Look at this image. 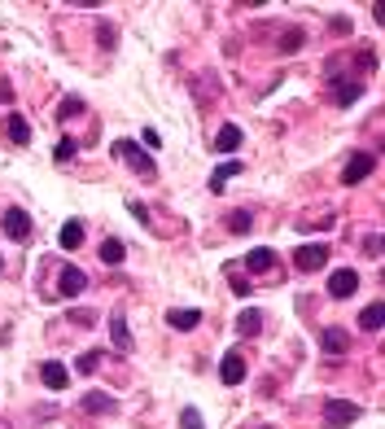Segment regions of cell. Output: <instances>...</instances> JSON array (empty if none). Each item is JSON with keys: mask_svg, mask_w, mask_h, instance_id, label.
<instances>
[{"mask_svg": "<svg viewBox=\"0 0 385 429\" xmlns=\"http://www.w3.org/2000/svg\"><path fill=\"white\" fill-rule=\"evenodd\" d=\"M228 276H232V289H237V293H249V285H245L241 272H228Z\"/></svg>", "mask_w": 385, "mask_h": 429, "instance_id": "obj_30", "label": "cell"}, {"mask_svg": "<svg viewBox=\"0 0 385 429\" xmlns=\"http://www.w3.org/2000/svg\"><path fill=\"white\" fill-rule=\"evenodd\" d=\"M298 44H303V31H298V27H293V31H284V36H280V48H284V53H293Z\"/></svg>", "mask_w": 385, "mask_h": 429, "instance_id": "obj_27", "label": "cell"}, {"mask_svg": "<svg viewBox=\"0 0 385 429\" xmlns=\"http://www.w3.org/2000/svg\"><path fill=\"white\" fill-rule=\"evenodd\" d=\"M320 346H324L328 355H346L350 333H346V328H324V333H320Z\"/></svg>", "mask_w": 385, "mask_h": 429, "instance_id": "obj_11", "label": "cell"}, {"mask_svg": "<svg viewBox=\"0 0 385 429\" xmlns=\"http://www.w3.org/2000/svg\"><path fill=\"white\" fill-rule=\"evenodd\" d=\"M180 425H184V429H206V425H202V412H197V407H184V412H180Z\"/></svg>", "mask_w": 385, "mask_h": 429, "instance_id": "obj_25", "label": "cell"}, {"mask_svg": "<svg viewBox=\"0 0 385 429\" xmlns=\"http://www.w3.org/2000/svg\"><path fill=\"white\" fill-rule=\"evenodd\" d=\"M9 140L13 145H27L31 140V123L22 119V114H9Z\"/></svg>", "mask_w": 385, "mask_h": 429, "instance_id": "obj_19", "label": "cell"}, {"mask_svg": "<svg viewBox=\"0 0 385 429\" xmlns=\"http://www.w3.org/2000/svg\"><path fill=\"white\" fill-rule=\"evenodd\" d=\"M359 328H368V333H377V328H381V307L377 303L359 311Z\"/></svg>", "mask_w": 385, "mask_h": 429, "instance_id": "obj_22", "label": "cell"}, {"mask_svg": "<svg viewBox=\"0 0 385 429\" xmlns=\"http://www.w3.org/2000/svg\"><path fill=\"white\" fill-rule=\"evenodd\" d=\"M101 359H106L101 351H88V355L75 359V368H79V372H96V368H101Z\"/></svg>", "mask_w": 385, "mask_h": 429, "instance_id": "obj_24", "label": "cell"}, {"mask_svg": "<svg viewBox=\"0 0 385 429\" xmlns=\"http://www.w3.org/2000/svg\"><path fill=\"white\" fill-rule=\"evenodd\" d=\"M57 241H61V250H79L83 245V224H66L57 233Z\"/></svg>", "mask_w": 385, "mask_h": 429, "instance_id": "obj_20", "label": "cell"}, {"mask_svg": "<svg viewBox=\"0 0 385 429\" xmlns=\"http://www.w3.org/2000/svg\"><path fill=\"white\" fill-rule=\"evenodd\" d=\"M355 416H359V407L350 403V399H324V425H328V429L355 425Z\"/></svg>", "mask_w": 385, "mask_h": 429, "instance_id": "obj_2", "label": "cell"}, {"mask_svg": "<svg viewBox=\"0 0 385 429\" xmlns=\"http://www.w3.org/2000/svg\"><path fill=\"white\" fill-rule=\"evenodd\" d=\"M123 254H127V245H123L119 237H106V241H101V263H106V268H119Z\"/></svg>", "mask_w": 385, "mask_h": 429, "instance_id": "obj_15", "label": "cell"}, {"mask_svg": "<svg viewBox=\"0 0 385 429\" xmlns=\"http://www.w3.org/2000/svg\"><path fill=\"white\" fill-rule=\"evenodd\" d=\"M110 337L119 351H131V333H127V320H123V307H114V316H110Z\"/></svg>", "mask_w": 385, "mask_h": 429, "instance_id": "obj_10", "label": "cell"}, {"mask_svg": "<svg viewBox=\"0 0 385 429\" xmlns=\"http://www.w3.org/2000/svg\"><path fill=\"white\" fill-rule=\"evenodd\" d=\"M245 167H241V162H224V167H215V175H210V189L215 193H224V184H228V180H237Z\"/></svg>", "mask_w": 385, "mask_h": 429, "instance_id": "obj_17", "label": "cell"}, {"mask_svg": "<svg viewBox=\"0 0 385 429\" xmlns=\"http://www.w3.org/2000/svg\"><path fill=\"white\" fill-rule=\"evenodd\" d=\"M83 289H88V276H83L75 263H66L61 276H57V293H53V298H75V293H83Z\"/></svg>", "mask_w": 385, "mask_h": 429, "instance_id": "obj_3", "label": "cell"}, {"mask_svg": "<svg viewBox=\"0 0 385 429\" xmlns=\"http://www.w3.org/2000/svg\"><path fill=\"white\" fill-rule=\"evenodd\" d=\"M0 228H5L13 241H27V237H31V214H27L22 206H9L5 219H0Z\"/></svg>", "mask_w": 385, "mask_h": 429, "instance_id": "obj_5", "label": "cell"}, {"mask_svg": "<svg viewBox=\"0 0 385 429\" xmlns=\"http://www.w3.org/2000/svg\"><path fill=\"white\" fill-rule=\"evenodd\" d=\"M324 263H328V245H324V241H320V245H303V250L293 254V268H298V272H320Z\"/></svg>", "mask_w": 385, "mask_h": 429, "instance_id": "obj_4", "label": "cell"}, {"mask_svg": "<svg viewBox=\"0 0 385 429\" xmlns=\"http://www.w3.org/2000/svg\"><path fill=\"white\" fill-rule=\"evenodd\" d=\"M237 145H241V127L237 123H224L219 136H215V154H232Z\"/></svg>", "mask_w": 385, "mask_h": 429, "instance_id": "obj_12", "label": "cell"}, {"mask_svg": "<svg viewBox=\"0 0 385 429\" xmlns=\"http://www.w3.org/2000/svg\"><path fill=\"white\" fill-rule=\"evenodd\" d=\"M40 377H44L48 390H66V386H71V372H66V364H57V359H48V364L40 368Z\"/></svg>", "mask_w": 385, "mask_h": 429, "instance_id": "obj_9", "label": "cell"}, {"mask_svg": "<svg viewBox=\"0 0 385 429\" xmlns=\"http://www.w3.org/2000/svg\"><path fill=\"white\" fill-rule=\"evenodd\" d=\"M333 84H337V106H355L359 92H363L359 79H333Z\"/></svg>", "mask_w": 385, "mask_h": 429, "instance_id": "obj_16", "label": "cell"}, {"mask_svg": "<svg viewBox=\"0 0 385 429\" xmlns=\"http://www.w3.org/2000/svg\"><path fill=\"white\" fill-rule=\"evenodd\" d=\"M237 328H241L245 337H254L259 328H263V316H259V311H241V320H237Z\"/></svg>", "mask_w": 385, "mask_h": 429, "instance_id": "obj_21", "label": "cell"}, {"mask_svg": "<svg viewBox=\"0 0 385 429\" xmlns=\"http://www.w3.org/2000/svg\"><path fill=\"white\" fill-rule=\"evenodd\" d=\"M228 228H232V233H249L254 219H249V210H232V214H228Z\"/></svg>", "mask_w": 385, "mask_h": 429, "instance_id": "obj_23", "label": "cell"}, {"mask_svg": "<svg viewBox=\"0 0 385 429\" xmlns=\"http://www.w3.org/2000/svg\"><path fill=\"white\" fill-rule=\"evenodd\" d=\"M372 167H377L372 154H355V158L346 162V171H342V184H359L363 175H372Z\"/></svg>", "mask_w": 385, "mask_h": 429, "instance_id": "obj_7", "label": "cell"}, {"mask_svg": "<svg viewBox=\"0 0 385 429\" xmlns=\"http://www.w3.org/2000/svg\"><path fill=\"white\" fill-rule=\"evenodd\" d=\"M166 324H171V328H180V333H184V328H197V324H202V311H171V316H166Z\"/></svg>", "mask_w": 385, "mask_h": 429, "instance_id": "obj_18", "label": "cell"}, {"mask_svg": "<svg viewBox=\"0 0 385 429\" xmlns=\"http://www.w3.org/2000/svg\"><path fill=\"white\" fill-rule=\"evenodd\" d=\"M75 114H83V101H79V96H66V101H61V123L75 119Z\"/></svg>", "mask_w": 385, "mask_h": 429, "instance_id": "obj_26", "label": "cell"}, {"mask_svg": "<svg viewBox=\"0 0 385 429\" xmlns=\"http://www.w3.org/2000/svg\"><path fill=\"white\" fill-rule=\"evenodd\" d=\"M83 412H92V416H106V412H114V399L106 390H92V394H83Z\"/></svg>", "mask_w": 385, "mask_h": 429, "instance_id": "obj_13", "label": "cell"}, {"mask_svg": "<svg viewBox=\"0 0 385 429\" xmlns=\"http://www.w3.org/2000/svg\"><path fill=\"white\" fill-rule=\"evenodd\" d=\"M0 268H5V263H0Z\"/></svg>", "mask_w": 385, "mask_h": 429, "instance_id": "obj_31", "label": "cell"}, {"mask_svg": "<svg viewBox=\"0 0 385 429\" xmlns=\"http://www.w3.org/2000/svg\"><path fill=\"white\" fill-rule=\"evenodd\" d=\"M355 289H359V272L355 268H342V272L328 276V293H333V298H350Z\"/></svg>", "mask_w": 385, "mask_h": 429, "instance_id": "obj_6", "label": "cell"}, {"mask_svg": "<svg viewBox=\"0 0 385 429\" xmlns=\"http://www.w3.org/2000/svg\"><path fill=\"white\" fill-rule=\"evenodd\" d=\"M245 268H249V272H272V268H276V254L267 250V245H259V250L245 254Z\"/></svg>", "mask_w": 385, "mask_h": 429, "instance_id": "obj_14", "label": "cell"}, {"mask_svg": "<svg viewBox=\"0 0 385 429\" xmlns=\"http://www.w3.org/2000/svg\"><path fill=\"white\" fill-rule=\"evenodd\" d=\"M75 154H79V145H75V140H57V162H71Z\"/></svg>", "mask_w": 385, "mask_h": 429, "instance_id": "obj_28", "label": "cell"}, {"mask_svg": "<svg viewBox=\"0 0 385 429\" xmlns=\"http://www.w3.org/2000/svg\"><path fill=\"white\" fill-rule=\"evenodd\" d=\"M71 324H96V311H88V307L71 311Z\"/></svg>", "mask_w": 385, "mask_h": 429, "instance_id": "obj_29", "label": "cell"}, {"mask_svg": "<svg viewBox=\"0 0 385 429\" xmlns=\"http://www.w3.org/2000/svg\"><path fill=\"white\" fill-rule=\"evenodd\" d=\"M219 377H224V386H241L245 381V359L237 351H228L224 364H219Z\"/></svg>", "mask_w": 385, "mask_h": 429, "instance_id": "obj_8", "label": "cell"}, {"mask_svg": "<svg viewBox=\"0 0 385 429\" xmlns=\"http://www.w3.org/2000/svg\"><path fill=\"white\" fill-rule=\"evenodd\" d=\"M110 154L119 158V162H127V167L136 171V175H145V180H154V175H158V167H154V158H149V154L140 150L136 140H114V150H110Z\"/></svg>", "mask_w": 385, "mask_h": 429, "instance_id": "obj_1", "label": "cell"}]
</instances>
